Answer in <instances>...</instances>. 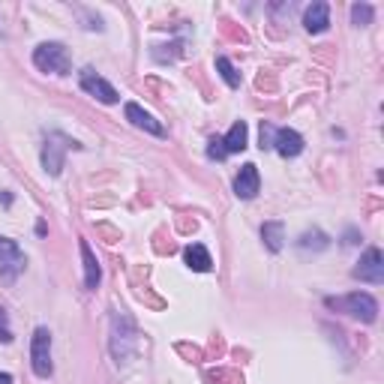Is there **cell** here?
<instances>
[{
  "label": "cell",
  "instance_id": "obj_22",
  "mask_svg": "<svg viewBox=\"0 0 384 384\" xmlns=\"http://www.w3.org/2000/svg\"><path fill=\"white\" fill-rule=\"evenodd\" d=\"M0 342H12V331L6 327V313L0 309Z\"/></svg>",
  "mask_w": 384,
  "mask_h": 384
},
{
  "label": "cell",
  "instance_id": "obj_10",
  "mask_svg": "<svg viewBox=\"0 0 384 384\" xmlns=\"http://www.w3.org/2000/svg\"><path fill=\"white\" fill-rule=\"evenodd\" d=\"M273 150L279 153V157H300L304 153V135H300L297 130H288V126H282V130L273 132Z\"/></svg>",
  "mask_w": 384,
  "mask_h": 384
},
{
  "label": "cell",
  "instance_id": "obj_1",
  "mask_svg": "<svg viewBox=\"0 0 384 384\" xmlns=\"http://www.w3.org/2000/svg\"><path fill=\"white\" fill-rule=\"evenodd\" d=\"M139 351V331L126 313H114L112 318V354L117 363H126Z\"/></svg>",
  "mask_w": 384,
  "mask_h": 384
},
{
  "label": "cell",
  "instance_id": "obj_14",
  "mask_svg": "<svg viewBox=\"0 0 384 384\" xmlns=\"http://www.w3.org/2000/svg\"><path fill=\"white\" fill-rule=\"evenodd\" d=\"M295 246H297V250L304 252V255H306V252H324L327 246H331V237H327L322 228H306V232L295 241Z\"/></svg>",
  "mask_w": 384,
  "mask_h": 384
},
{
  "label": "cell",
  "instance_id": "obj_19",
  "mask_svg": "<svg viewBox=\"0 0 384 384\" xmlns=\"http://www.w3.org/2000/svg\"><path fill=\"white\" fill-rule=\"evenodd\" d=\"M372 15H376V9H372L369 3H354L351 6V21L358 24V27L372 24Z\"/></svg>",
  "mask_w": 384,
  "mask_h": 384
},
{
  "label": "cell",
  "instance_id": "obj_2",
  "mask_svg": "<svg viewBox=\"0 0 384 384\" xmlns=\"http://www.w3.org/2000/svg\"><path fill=\"white\" fill-rule=\"evenodd\" d=\"M324 304L331 309H336V313H345V315L358 318V322H363V324H372L378 318V304H376L372 295H367V291H354V295H349V297H324Z\"/></svg>",
  "mask_w": 384,
  "mask_h": 384
},
{
  "label": "cell",
  "instance_id": "obj_24",
  "mask_svg": "<svg viewBox=\"0 0 384 384\" xmlns=\"http://www.w3.org/2000/svg\"><path fill=\"white\" fill-rule=\"evenodd\" d=\"M0 384H12V376H9V372H0Z\"/></svg>",
  "mask_w": 384,
  "mask_h": 384
},
{
  "label": "cell",
  "instance_id": "obj_20",
  "mask_svg": "<svg viewBox=\"0 0 384 384\" xmlns=\"http://www.w3.org/2000/svg\"><path fill=\"white\" fill-rule=\"evenodd\" d=\"M207 157H210V159H225V157H228L225 148H222V139H210V144H207Z\"/></svg>",
  "mask_w": 384,
  "mask_h": 384
},
{
  "label": "cell",
  "instance_id": "obj_23",
  "mask_svg": "<svg viewBox=\"0 0 384 384\" xmlns=\"http://www.w3.org/2000/svg\"><path fill=\"white\" fill-rule=\"evenodd\" d=\"M345 246H354V243H360V234L354 232V228H349V232H345V241H342Z\"/></svg>",
  "mask_w": 384,
  "mask_h": 384
},
{
  "label": "cell",
  "instance_id": "obj_12",
  "mask_svg": "<svg viewBox=\"0 0 384 384\" xmlns=\"http://www.w3.org/2000/svg\"><path fill=\"white\" fill-rule=\"evenodd\" d=\"M304 27L309 33H324L327 27H331V6H327L324 0L309 3L306 12H304Z\"/></svg>",
  "mask_w": 384,
  "mask_h": 384
},
{
  "label": "cell",
  "instance_id": "obj_21",
  "mask_svg": "<svg viewBox=\"0 0 384 384\" xmlns=\"http://www.w3.org/2000/svg\"><path fill=\"white\" fill-rule=\"evenodd\" d=\"M273 126L268 123V121H261V150H270L273 148Z\"/></svg>",
  "mask_w": 384,
  "mask_h": 384
},
{
  "label": "cell",
  "instance_id": "obj_15",
  "mask_svg": "<svg viewBox=\"0 0 384 384\" xmlns=\"http://www.w3.org/2000/svg\"><path fill=\"white\" fill-rule=\"evenodd\" d=\"M261 241L270 252H282V246H286V222H279V219L264 222L261 225Z\"/></svg>",
  "mask_w": 384,
  "mask_h": 384
},
{
  "label": "cell",
  "instance_id": "obj_16",
  "mask_svg": "<svg viewBox=\"0 0 384 384\" xmlns=\"http://www.w3.org/2000/svg\"><path fill=\"white\" fill-rule=\"evenodd\" d=\"M184 261H186L195 273H207V270H213V259H210V252H207L201 243L186 246V250H184Z\"/></svg>",
  "mask_w": 384,
  "mask_h": 384
},
{
  "label": "cell",
  "instance_id": "obj_13",
  "mask_svg": "<svg viewBox=\"0 0 384 384\" xmlns=\"http://www.w3.org/2000/svg\"><path fill=\"white\" fill-rule=\"evenodd\" d=\"M78 250H81V261H85V288L96 291L99 279H103L99 261H96V255H94V250H90V243H87V241H78Z\"/></svg>",
  "mask_w": 384,
  "mask_h": 384
},
{
  "label": "cell",
  "instance_id": "obj_3",
  "mask_svg": "<svg viewBox=\"0 0 384 384\" xmlns=\"http://www.w3.org/2000/svg\"><path fill=\"white\" fill-rule=\"evenodd\" d=\"M33 67L40 72H51V76H67L72 69L69 49L63 42H42L33 49Z\"/></svg>",
  "mask_w": 384,
  "mask_h": 384
},
{
  "label": "cell",
  "instance_id": "obj_6",
  "mask_svg": "<svg viewBox=\"0 0 384 384\" xmlns=\"http://www.w3.org/2000/svg\"><path fill=\"white\" fill-rule=\"evenodd\" d=\"M24 264H27V259H24L21 246L15 241H9V237H0V279H3L6 286H12V282L21 277Z\"/></svg>",
  "mask_w": 384,
  "mask_h": 384
},
{
  "label": "cell",
  "instance_id": "obj_9",
  "mask_svg": "<svg viewBox=\"0 0 384 384\" xmlns=\"http://www.w3.org/2000/svg\"><path fill=\"white\" fill-rule=\"evenodd\" d=\"M259 189H261V177H259V166H252V162H246V166L237 171V177H234V195L237 198H243V201H250L259 195Z\"/></svg>",
  "mask_w": 384,
  "mask_h": 384
},
{
  "label": "cell",
  "instance_id": "obj_17",
  "mask_svg": "<svg viewBox=\"0 0 384 384\" xmlns=\"http://www.w3.org/2000/svg\"><path fill=\"white\" fill-rule=\"evenodd\" d=\"M246 139H250V126H246V121H237L232 130H228L225 139H222L225 153H241V150H246Z\"/></svg>",
  "mask_w": 384,
  "mask_h": 384
},
{
  "label": "cell",
  "instance_id": "obj_11",
  "mask_svg": "<svg viewBox=\"0 0 384 384\" xmlns=\"http://www.w3.org/2000/svg\"><path fill=\"white\" fill-rule=\"evenodd\" d=\"M123 114H126V121H130L132 126H139V130H144V132H150V135H166V126H162L150 112H144L139 103H126V105H123Z\"/></svg>",
  "mask_w": 384,
  "mask_h": 384
},
{
  "label": "cell",
  "instance_id": "obj_7",
  "mask_svg": "<svg viewBox=\"0 0 384 384\" xmlns=\"http://www.w3.org/2000/svg\"><path fill=\"white\" fill-rule=\"evenodd\" d=\"M78 85H81V90H85V94H90L94 99H99L103 105H117V103H121V94H117V90L108 85V81L99 76L96 69H90V67H85V69L78 72Z\"/></svg>",
  "mask_w": 384,
  "mask_h": 384
},
{
  "label": "cell",
  "instance_id": "obj_5",
  "mask_svg": "<svg viewBox=\"0 0 384 384\" xmlns=\"http://www.w3.org/2000/svg\"><path fill=\"white\" fill-rule=\"evenodd\" d=\"M30 367L36 372V378H49L54 372L51 363V333L49 327H36L30 336Z\"/></svg>",
  "mask_w": 384,
  "mask_h": 384
},
{
  "label": "cell",
  "instance_id": "obj_4",
  "mask_svg": "<svg viewBox=\"0 0 384 384\" xmlns=\"http://www.w3.org/2000/svg\"><path fill=\"white\" fill-rule=\"evenodd\" d=\"M72 148H81V144L72 141L69 135H63V132H49V139H45V144H42V168H45V175L58 177L63 171V162H67V150H72Z\"/></svg>",
  "mask_w": 384,
  "mask_h": 384
},
{
  "label": "cell",
  "instance_id": "obj_8",
  "mask_svg": "<svg viewBox=\"0 0 384 384\" xmlns=\"http://www.w3.org/2000/svg\"><path fill=\"white\" fill-rule=\"evenodd\" d=\"M351 277L360 279V282H369V286H381L384 282V255H381V250L372 246V250L363 252L358 268L351 270Z\"/></svg>",
  "mask_w": 384,
  "mask_h": 384
},
{
  "label": "cell",
  "instance_id": "obj_18",
  "mask_svg": "<svg viewBox=\"0 0 384 384\" xmlns=\"http://www.w3.org/2000/svg\"><path fill=\"white\" fill-rule=\"evenodd\" d=\"M216 69H219V76H222V81L228 87H241V72L234 69V63L225 58V54H219L216 58Z\"/></svg>",
  "mask_w": 384,
  "mask_h": 384
}]
</instances>
